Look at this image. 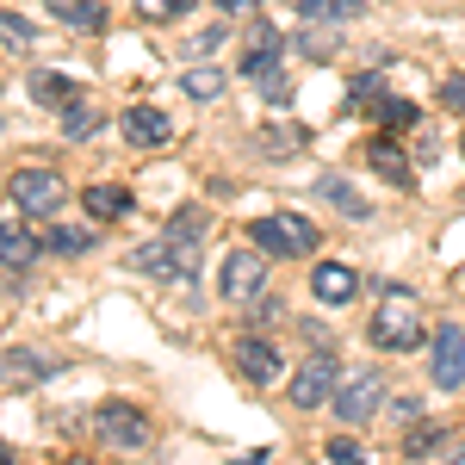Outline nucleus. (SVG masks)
Listing matches in <instances>:
<instances>
[{"mask_svg":"<svg viewBox=\"0 0 465 465\" xmlns=\"http://www.w3.org/2000/svg\"><path fill=\"white\" fill-rule=\"evenodd\" d=\"M199 236H205V212H180L168 217V236L162 242H143L137 249V267L155 273V280H193L199 273Z\"/></svg>","mask_w":465,"mask_h":465,"instance_id":"f257e3e1","label":"nucleus"},{"mask_svg":"<svg viewBox=\"0 0 465 465\" xmlns=\"http://www.w3.org/2000/svg\"><path fill=\"white\" fill-rule=\"evenodd\" d=\"M372 348H385V354L422 348V298L416 292H403V286L379 292V304H372Z\"/></svg>","mask_w":465,"mask_h":465,"instance_id":"f03ea898","label":"nucleus"},{"mask_svg":"<svg viewBox=\"0 0 465 465\" xmlns=\"http://www.w3.org/2000/svg\"><path fill=\"white\" fill-rule=\"evenodd\" d=\"M149 416L137 403H124V397H106L100 410H94V440L100 447H118V453H143L149 447Z\"/></svg>","mask_w":465,"mask_h":465,"instance_id":"7ed1b4c3","label":"nucleus"},{"mask_svg":"<svg viewBox=\"0 0 465 465\" xmlns=\"http://www.w3.org/2000/svg\"><path fill=\"white\" fill-rule=\"evenodd\" d=\"M6 199H13V212H25V217H56L63 199H69V186H63L56 168H19L6 180Z\"/></svg>","mask_w":465,"mask_h":465,"instance_id":"20e7f679","label":"nucleus"},{"mask_svg":"<svg viewBox=\"0 0 465 465\" xmlns=\"http://www.w3.org/2000/svg\"><path fill=\"white\" fill-rule=\"evenodd\" d=\"M249 236H254V249L286 254V261H304V254L317 249V230H311V217H298V212L254 217V223H249Z\"/></svg>","mask_w":465,"mask_h":465,"instance_id":"39448f33","label":"nucleus"},{"mask_svg":"<svg viewBox=\"0 0 465 465\" xmlns=\"http://www.w3.org/2000/svg\"><path fill=\"white\" fill-rule=\"evenodd\" d=\"M267 292V249H230L223 273H217V298L223 304H254Z\"/></svg>","mask_w":465,"mask_h":465,"instance_id":"423d86ee","label":"nucleus"},{"mask_svg":"<svg viewBox=\"0 0 465 465\" xmlns=\"http://www.w3.org/2000/svg\"><path fill=\"white\" fill-rule=\"evenodd\" d=\"M335 391H341V366H335V348L322 341L317 354L292 372V403L298 410H322V403H335Z\"/></svg>","mask_w":465,"mask_h":465,"instance_id":"0eeeda50","label":"nucleus"},{"mask_svg":"<svg viewBox=\"0 0 465 465\" xmlns=\"http://www.w3.org/2000/svg\"><path fill=\"white\" fill-rule=\"evenodd\" d=\"M379 403H385L379 372H372V366H360V372L341 379V391H335V416H341L348 429H360V422H372V416H379Z\"/></svg>","mask_w":465,"mask_h":465,"instance_id":"6e6552de","label":"nucleus"},{"mask_svg":"<svg viewBox=\"0 0 465 465\" xmlns=\"http://www.w3.org/2000/svg\"><path fill=\"white\" fill-rule=\"evenodd\" d=\"M230 360H236V372H242L249 385H273V379L286 372V354H280V341H267V335H242V341L230 348Z\"/></svg>","mask_w":465,"mask_h":465,"instance_id":"1a4fd4ad","label":"nucleus"},{"mask_svg":"<svg viewBox=\"0 0 465 465\" xmlns=\"http://www.w3.org/2000/svg\"><path fill=\"white\" fill-rule=\"evenodd\" d=\"M429 366H434V385H440V391H460L465 385V329L460 322H440V329H434Z\"/></svg>","mask_w":465,"mask_h":465,"instance_id":"9d476101","label":"nucleus"},{"mask_svg":"<svg viewBox=\"0 0 465 465\" xmlns=\"http://www.w3.org/2000/svg\"><path fill=\"white\" fill-rule=\"evenodd\" d=\"M280 50H286V32L273 25V19H254V32H249V50H242V74H273L280 69Z\"/></svg>","mask_w":465,"mask_h":465,"instance_id":"9b49d317","label":"nucleus"},{"mask_svg":"<svg viewBox=\"0 0 465 465\" xmlns=\"http://www.w3.org/2000/svg\"><path fill=\"white\" fill-rule=\"evenodd\" d=\"M311 292H317V304L341 311V304H354L360 273H354V267H341V261H317V267H311Z\"/></svg>","mask_w":465,"mask_h":465,"instance_id":"f8f14e48","label":"nucleus"},{"mask_svg":"<svg viewBox=\"0 0 465 465\" xmlns=\"http://www.w3.org/2000/svg\"><path fill=\"white\" fill-rule=\"evenodd\" d=\"M168 137H174V118L162 106H131L124 112V143L131 149H162Z\"/></svg>","mask_w":465,"mask_h":465,"instance_id":"ddd939ff","label":"nucleus"},{"mask_svg":"<svg viewBox=\"0 0 465 465\" xmlns=\"http://www.w3.org/2000/svg\"><path fill=\"white\" fill-rule=\"evenodd\" d=\"M317 199H329V205L348 217V223H366V217H372V205H366V199H360L341 174H317Z\"/></svg>","mask_w":465,"mask_h":465,"instance_id":"4468645a","label":"nucleus"},{"mask_svg":"<svg viewBox=\"0 0 465 465\" xmlns=\"http://www.w3.org/2000/svg\"><path fill=\"white\" fill-rule=\"evenodd\" d=\"M366 162L391 180V186H410V155H403L397 137H372V143H366Z\"/></svg>","mask_w":465,"mask_h":465,"instance_id":"2eb2a0df","label":"nucleus"},{"mask_svg":"<svg viewBox=\"0 0 465 465\" xmlns=\"http://www.w3.org/2000/svg\"><path fill=\"white\" fill-rule=\"evenodd\" d=\"M50 19H63L69 32H106V6L100 0H50Z\"/></svg>","mask_w":465,"mask_h":465,"instance_id":"dca6fc26","label":"nucleus"},{"mask_svg":"<svg viewBox=\"0 0 465 465\" xmlns=\"http://www.w3.org/2000/svg\"><path fill=\"white\" fill-rule=\"evenodd\" d=\"M32 100H37V106L69 112L74 100H81V87H74L69 74H56V69H37V74H32Z\"/></svg>","mask_w":465,"mask_h":465,"instance_id":"f3484780","label":"nucleus"},{"mask_svg":"<svg viewBox=\"0 0 465 465\" xmlns=\"http://www.w3.org/2000/svg\"><path fill=\"white\" fill-rule=\"evenodd\" d=\"M56 366L50 360H37L32 348H6V391H25V385H37V379H50Z\"/></svg>","mask_w":465,"mask_h":465,"instance_id":"a211bd4d","label":"nucleus"},{"mask_svg":"<svg viewBox=\"0 0 465 465\" xmlns=\"http://www.w3.org/2000/svg\"><path fill=\"white\" fill-rule=\"evenodd\" d=\"M81 205H87V217H94V223H112V217H131V205H137V199H131L124 186H87V199H81Z\"/></svg>","mask_w":465,"mask_h":465,"instance_id":"6ab92c4d","label":"nucleus"},{"mask_svg":"<svg viewBox=\"0 0 465 465\" xmlns=\"http://www.w3.org/2000/svg\"><path fill=\"white\" fill-rule=\"evenodd\" d=\"M298 50H304L311 63H329V56L341 50V37L329 32V25H317V19H304V32H298Z\"/></svg>","mask_w":465,"mask_h":465,"instance_id":"aec40b11","label":"nucleus"},{"mask_svg":"<svg viewBox=\"0 0 465 465\" xmlns=\"http://www.w3.org/2000/svg\"><path fill=\"white\" fill-rule=\"evenodd\" d=\"M94 131H100V106H94V100H74V106L63 112V137L81 143V137H94Z\"/></svg>","mask_w":465,"mask_h":465,"instance_id":"412c9836","label":"nucleus"},{"mask_svg":"<svg viewBox=\"0 0 465 465\" xmlns=\"http://www.w3.org/2000/svg\"><path fill=\"white\" fill-rule=\"evenodd\" d=\"M180 94H186V100H223V74L217 69H186L180 74Z\"/></svg>","mask_w":465,"mask_h":465,"instance_id":"4be33fe9","label":"nucleus"},{"mask_svg":"<svg viewBox=\"0 0 465 465\" xmlns=\"http://www.w3.org/2000/svg\"><path fill=\"white\" fill-rule=\"evenodd\" d=\"M0 249H6V267L19 273V267H25V261L37 254V242L25 236V230H19V223H13V217H6V236H0Z\"/></svg>","mask_w":465,"mask_h":465,"instance_id":"5701e85b","label":"nucleus"},{"mask_svg":"<svg viewBox=\"0 0 465 465\" xmlns=\"http://www.w3.org/2000/svg\"><path fill=\"white\" fill-rule=\"evenodd\" d=\"M440 434H447L440 422H416V429L403 434V453H410V460H429L434 447H440Z\"/></svg>","mask_w":465,"mask_h":465,"instance_id":"b1692460","label":"nucleus"},{"mask_svg":"<svg viewBox=\"0 0 465 465\" xmlns=\"http://www.w3.org/2000/svg\"><path fill=\"white\" fill-rule=\"evenodd\" d=\"M94 249V236H87V230H69V223H56V230H50V254H87Z\"/></svg>","mask_w":465,"mask_h":465,"instance_id":"393cba45","label":"nucleus"},{"mask_svg":"<svg viewBox=\"0 0 465 465\" xmlns=\"http://www.w3.org/2000/svg\"><path fill=\"white\" fill-rule=\"evenodd\" d=\"M193 0H137V19H149V25H168V19H180Z\"/></svg>","mask_w":465,"mask_h":465,"instance_id":"a878e982","label":"nucleus"},{"mask_svg":"<svg viewBox=\"0 0 465 465\" xmlns=\"http://www.w3.org/2000/svg\"><path fill=\"white\" fill-rule=\"evenodd\" d=\"M322 447H329V460H335V465H366V447H360L354 434H335V440H322Z\"/></svg>","mask_w":465,"mask_h":465,"instance_id":"bb28decb","label":"nucleus"},{"mask_svg":"<svg viewBox=\"0 0 465 465\" xmlns=\"http://www.w3.org/2000/svg\"><path fill=\"white\" fill-rule=\"evenodd\" d=\"M0 37H6V50H32V25H25V19H19V13H6V19H0Z\"/></svg>","mask_w":465,"mask_h":465,"instance_id":"cd10ccee","label":"nucleus"},{"mask_svg":"<svg viewBox=\"0 0 465 465\" xmlns=\"http://www.w3.org/2000/svg\"><path fill=\"white\" fill-rule=\"evenodd\" d=\"M372 112H379L385 124H416V118H422V112H416V106H403L397 94H385V100H379V106H372Z\"/></svg>","mask_w":465,"mask_h":465,"instance_id":"c85d7f7f","label":"nucleus"},{"mask_svg":"<svg viewBox=\"0 0 465 465\" xmlns=\"http://www.w3.org/2000/svg\"><path fill=\"white\" fill-rule=\"evenodd\" d=\"M440 112H460L465 118V74H447L440 81Z\"/></svg>","mask_w":465,"mask_h":465,"instance_id":"c756f323","label":"nucleus"},{"mask_svg":"<svg viewBox=\"0 0 465 465\" xmlns=\"http://www.w3.org/2000/svg\"><path fill=\"white\" fill-rule=\"evenodd\" d=\"M261 100H267V106H286V100H292V81H286L280 69H273V74H261Z\"/></svg>","mask_w":465,"mask_h":465,"instance_id":"7c9ffc66","label":"nucleus"},{"mask_svg":"<svg viewBox=\"0 0 465 465\" xmlns=\"http://www.w3.org/2000/svg\"><path fill=\"white\" fill-rule=\"evenodd\" d=\"M261 143H267V155H292L298 149V131H267Z\"/></svg>","mask_w":465,"mask_h":465,"instance_id":"2f4dec72","label":"nucleus"},{"mask_svg":"<svg viewBox=\"0 0 465 465\" xmlns=\"http://www.w3.org/2000/svg\"><path fill=\"white\" fill-rule=\"evenodd\" d=\"M254 322H280V298H273V292L254 298Z\"/></svg>","mask_w":465,"mask_h":465,"instance_id":"473e14b6","label":"nucleus"},{"mask_svg":"<svg viewBox=\"0 0 465 465\" xmlns=\"http://www.w3.org/2000/svg\"><path fill=\"white\" fill-rule=\"evenodd\" d=\"M254 0H217V13H249Z\"/></svg>","mask_w":465,"mask_h":465,"instance_id":"72a5a7b5","label":"nucleus"},{"mask_svg":"<svg viewBox=\"0 0 465 465\" xmlns=\"http://www.w3.org/2000/svg\"><path fill=\"white\" fill-rule=\"evenodd\" d=\"M0 465H19V460H13V453H6V460H0Z\"/></svg>","mask_w":465,"mask_h":465,"instance_id":"f704fd0d","label":"nucleus"},{"mask_svg":"<svg viewBox=\"0 0 465 465\" xmlns=\"http://www.w3.org/2000/svg\"><path fill=\"white\" fill-rule=\"evenodd\" d=\"M453 465H465V447H460V460H453Z\"/></svg>","mask_w":465,"mask_h":465,"instance_id":"c9c22d12","label":"nucleus"},{"mask_svg":"<svg viewBox=\"0 0 465 465\" xmlns=\"http://www.w3.org/2000/svg\"><path fill=\"white\" fill-rule=\"evenodd\" d=\"M69 465H87V460H69Z\"/></svg>","mask_w":465,"mask_h":465,"instance_id":"e433bc0d","label":"nucleus"},{"mask_svg":"<svg viewBox=\"0 0 465 465\" xmlns=\"http://www.w3.org/2000/svg\"><path fill=\"white\" fill-rule=\"evenodd\" d=\"M460 155H465V137H460Z\"/></svg>","mask_w":465,"mask_h":465,"instance_id":"4c0bfd02","label":"nucleus"},{"mask_svg":"<svg viewBox=\"0 0 465 465\" xmlns=\"http://www.w3.org/2000/svg\"><path fill=\"white\" fill-rule=\"evenodd\" d=\"M360 6H372V0H360Z\"/></svg>","mask_w":465,"mask_h":465,"instance_id":"58836bf2","label":"nucleus"}]
</instances>
